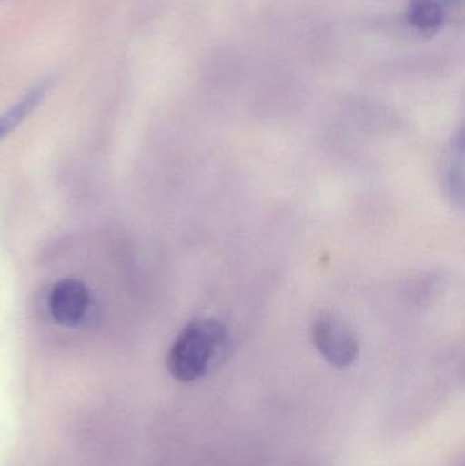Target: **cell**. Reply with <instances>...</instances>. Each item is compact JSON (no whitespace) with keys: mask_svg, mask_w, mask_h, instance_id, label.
Segmentation results:
<instances>
[{"mask_svg":"<svg viewBox=\"0 0 465 466\" xmlns=\"http://www.w3.org/2000/svg\"><path fill=\"white\" fill-rule=\"evenodd\" d=\"M51 79H44L30 89L21 100L16 101L5 114L0 115V141L13 133L38 106L51 87Z\"/></svg>","mask_w":465,"mask_h":466,"instance_id":"obj_5","label":"cell"},{"mask_svg":"<svg viewBox=\"0 0 465 466\" xmlns=\"http://www.w3.org/2000/svg\"><path fill=\"white\" fill-rule=\"evenodd\" d=\"M409 21L420 32H433L444 21V8L439 0H411L409 5Z\"/></svg>","mask_w":465,"mask_h":466,"instance_id":"obj_6","label":"cell"},{"mask_svg":"<svg viewBox=\"0 0 465 466\" xmlns=\"http://www.w3.org/2000/svg\"><path fill=\"white\" fill-rule=\"evenodd\" d=\"M441 186L445 196L455 207L464 205V137L458 134L444 153L441 166Z\"/></svg>","mask_w":465,"mask_h":466,"instance_id":"obj_4","label":"cell"},{"mask_svg":"<svg viewBox=\"0 0 465 466\" xmlns=\"http://www.w3.org/2000/svg\"><path fill=\"white\" fill-rule=\"evenodd\" d=\"M228 348V330L220 320L207 318L191 320L169 350L167 358L169 374L179 382H196L223 363Z\"/></svg>","mask_w":465,"mask_h":466,"instance_id":"obj_1","label":"cell"},{"mask_svg":"<svg viewBox=\"0 0 465 466\" xmlns=\"http://www.w3.org/2000/svg\"><path fill=\"white\" fill-rule=\"evenodd\" d=\"M89 290L76 279L57 281L49 293V311L63 326H76L84 319L89 307Z\"/></svg>","mask_w":465,"mask_h":466,"instance_id":"obj_3","label":"cell"},{"mask_svg":"<svg viewBox=\"0 0 465 466\" xmlns=\"http://www.w3.org/2000/svg\"><path fill=\"white\" fill-rule=\"evenodd\" d=\"M311 342L319 355L338 369H347L357 361L359 342L349 325L338 315L322 312L310 329Z\"/></svg>","mask_w":465,"mask_h":466,"instance_id":"obj_2","label":"cell"}]
</instances>
